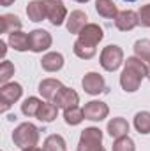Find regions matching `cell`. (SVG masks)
Wrapping results in <instances>:
<instances>
[{
	"mask_svg": "<svg viewBox=\"0 0 150 151\" xmlns=\"http://www.w3.org/2000/svg\"><path fill=\"white\" fill-rule=\"evenodd\" d=\"M101 151H104V150H101Z\"/></svg>",
	"mask_w": 150,
	"mask_h": 151,
	"instance_id": "cell-36",
	"label": "cell"
},
{
	"mask_svg": "<svg viewBox=\"0 0 150 151\" xmlns=\"http://www.w3.org/2000/svg\"><path fill=\"white\" fill-rule=\"evenodd\" d=\"M78 35L79 37L74 42V47H73L74 49V55L78 58H81V60L94 58V55L97 51V44L104 37L103 28L99 25H95V23H88Z\"/></svg>",
	"mask_w": 150,
	"mask_h": 151,
	"instance_id": "cell-1",
	"label": "cell"
},
{
	"mask_svg": "<svg viewBox=\"0 0 150 151\" xmlns=\"http://www.w3.org/2000/svg\"><path fill=\"white\" fill-rule=\"evenodd\" d=\"M12 141L18 148L27 150L32 146H37L39 142V128L32 123H21L14 132H12Z\"/></svg>",
	"mask_w": 150,
	"mask_h": 151,
	"instance_id": "cell-3",
	"label": "cell"
},
{
	"mask_svg": "<svg viewBox=\"0 0 150 151\" xmlns=\"http://www.w3.org/2000/svg\"><path fill=\"white\" fill-rule=\"evenodd\" d=\"M12 2H14V0H0V4H2L4 7H9V5H11Z\"/></svg>",
	"mask_w": 150,
	"mask_h": 151,
	"instance_id": "cell-31",
	"label": "cell"
},
{
	"mask_svg": "<svg viewBox=\"0 0 150 151\" xmlns=\"http://www.w3.org/2000/svg\"><path fill=\"white\" fill-rule=\"evenodd\" d=\"M134 53H136V56L141 58L143 62H150V40L149 39L136 40V44H134Z\"/></svg>",
	"mask_w": 150,
	"mask_h": 151,
	"instance_id": "cell-26",
	"label": "cell"
},
{
	"mask_svg": "<svg viewBox=\"0 0 150 151\" xmlns=\"http://www.w3.org/2000/svg\"><path fill=\"white\" fill-rule=\"evenodd\" d=\"M21 93H23V90H21V84H18V83H5V84H2V88H0V104H2L0 106V113H5L14 102H18Z\"/></svg>",
	"mask_w": 150,
	"mask_h": 151,
	"instance_id": "cell-6",
	"label": "cell"
},
{
	"mask_svg": "<svg viewBox=\"0 0 150 151\" xmlns=\"http://www.w3.org/2000/svg\"><path fill=\"white\" fill-rule=\"evenodd\" d=\"M113 151H134V142L131 137H120V139H115V144H113Z\"/></svg>",
	"mask_w": 150,
	"mask_h": 151,
	"instance_id": "cell-28",
	"label": "cell"
},
{
	"mask_svg": "<svg viewBox=\"0 0 150 151\" xmlns=\"http://www.w3.org/2000/svg\"><path fill=\"white\" fill-rule=\"evenodd\" d=\"M23 151H44V150H41L37 146H32V148H27V150H23Z\"/></svg>",
	"mask_w": 150,
	"mask_h": 151,
	"instance_id": "cell-32",
	"label": "cell"
},
{
	"mask_svg": "<svg viewBox=\"0 0 150 151\" xmlns=\"http://www.w3.org/2000/svg\"><path fill=\"white\" fill-rule=\"evenodd\" d=\"M60 88H62V83H60L58 79H44V81H41V84H39V93H41L46 100H53Z\"/></svg>",
	"mask_w": 150,
	"mask_h": 151,
	"instance_id": "cell-15",
	"label": "cell"
},
{
	"mask_svg": "<svg viewBox=\"0 0 150 151\" xmlns=\"http://www.w3.org/2000/svg\"><path fill=\"white\" fill-rule=\"evenodd\" d=\"M42 2L46 7V18L50 19V23L55 27H60L67 16L66 5L62 4V0H42Z\"/></svg>",
	"mask_w": 150,
	"mask_h": 151,
	"instance_id": "cell-7",
	"label": "cell"
},
{
	"mask_svg": "<svg viewBox=\"0 0 150 151\" xmlns=\"http://www.w3.org/2000/svg\"><path fill=\"white\" fill-rule=\"evenodd\" d=\"M147 77H149V79H150V67H149V74H147Z\"/></svg>",
	"mask_w": 150,
	"mask_h": 151,
	"instance_id": "cell-34",
	"label": "cell"
},
{
	"mask_svg": "<svg viewBox=\"0 0 150 151\" xmlns=\"http://www.w3.org/2000/svg\"><path fill=\"white\" fill-rule=\"evenodd\" d=\"M138 16H140V23H141L143 27H149L150 28V4L143 5V7L140 9Z\"/></svg>",
	"mask_w": 150,
	"mask_h": 151,
	"instance_id": "cell-29",
	"label": "cell"
},
{
	"mask_svg": "<svg viewBox=\"0 0 150 151\" xmlns=\"http://www.w3.org/2000/svg\"><path fill=\"white\" fill-rule=\"evenodd\" d=\"M125 2H134V0H125Z\"/></svg>",
	"mask_w": 150,
	"mask_h": 151,
	"instance_id": "cell-35",
	"label": "cell"
},
{
	"mask_svg": "<svg viewBox=\"0 0 150 151\" xmlns=\"http://www.w3.org/2000/svg\"><path fill=\"white\" fill-rule=\"evenodd\" d=\"M21 28V19L14 14H2L0 16V32L2 34H12Z\"/></svg>",
	"mask_w": 150,
	"mask_h": 151,
	"instance_id": "cell-17",
	"label": "cell"
},
{
	"mask_svg": "<svg viewBox=\"0 0 150 151\" xmlns=\"http://www.w3.org/2000/svg\"><path fill=\"white\" fill-rule=\"evenodd\" d=\"M138 25H140V16L134 11H122L115 18V27L120 32H129V30H133Z\"/></svg>",
	"mask_w": 150,
	"mask_h": 151,
	"instance_id": "cell-12",
	"label": "cell"
},
{
	"mask_svg": "<svg viewBox=\"0 0 150 151\" xmlns=\"http://www.w3.org/2000/svg\"><path fill=\"white\" fill-rule=\"evenodd\" d=\"M5 53H7V47H5V42H0V56L4 58V56H5Z\"/></svg>",
	"mask_w": 150,
	"mask_h": 151,
	"instance_id": "cell-30",
	"label": "cell"
},
{
	"mask_svg": "<svg viewBox=\"0 0 150 151\" xmlns=\"http://www.w3.org/2000/svg\"><path fill=\"white\" fill-rule=\"evenodd\" d=\"M41 67L46 72H57L64 67V56L60 53H48L41 60Z\"/></svg>",
	"mask_w": 150,
	"mask_h": 151,
	"instance_id": "cell-13",
	"label": "cell"
},
{
	"mask_svg": "<svg viewBox=\"0 0 150 151\" xmlns=\"http://www.w3.org/2000/svg\"><path fill=\"white\" fill-rule=\"evenodd\" d=\"M9 44H11V47L16 49V51H27V49H30L28 35L23 34V32H20V30L9 34Z\"/></svg>",
	"mask_w": 150,
	"mask_h": 151,
	"instance_id": "cell-20",
	"label": "cell"
},
{
	"mask_svg": "<svg viewBox=\"0 0 150 151\" xmlns=\"http://www.w3.org/2000/svg\"><path fill=\"white\" fill-rule=\"evenodd\" d=\"M87 14L83 12V11H73L71 12V16H69V19H67V30L71 32V34H79L88 23H87Z\"/></svg>",
	"mask_w": 150,
	"mask_h": 151,
	"instance_id": "cell-14",
	"label": "cell"
},
{
	"mask_svg": "<svg viewBox=\"0 0 150 151\" xmlns=\"http://www.w3.org/2000/svg\"><path fill=\"white\" fill-rule=\"evenodd\" d=\"M28 42H30V51L42 53L51 46V35L46 30H34L28 34Z\"/></svg>",
	"mask_w": 150,
	"mask_h": 151,
	"instance_id": "cell-9",
	"label": "cell"
},
{
	"mask_svg": "<svg viewBox=\"0 0 150 151\" xmlns=\"http://www.w3.org/2000/svg\"><path fill=\"white\" fill-rule=\"evenodd\" d=\"M64 119H66L67 125H79L85 119L83 109H79L78 106L76 107H71V109H66L64 111Z\"/></svg>",
	"mask_w": 150,
	"mask_h": 151,
	"instance_id": "cell-24",
	"label": "cell"
},
{
	"mask_svg": "<svg viewBox=\"0 0 150 151\" xmlns=\"http://www.w3.org/2000/svg\"><path fill=\"white\" fill-rule=\"evenodd\" d=\"M95 11L99 12V16L106 18V19H115L118 16L117 5L113 4V0H95Z\"/></svg>",
	"mask_w": 150,
	"mask_h": 151,
	"instance_id": "cell-18",
	"label": "cell"
},
{
	"mask_svg": "<svg viewBox=\"0 0 150 151\" xmlns=\"http://www.w3.org/2000/svg\"><path fill=\"white\" fill-rule=\"evenodd\" d=\"M101 142H103V132L99 128H95V127L85 128L79 137L78 151H101L103 150Z\"/></svg>",
	"mask_w": 150,
	"mask_h": 151,
	"instance_id": "cell-5",
	"label": "cell"
},
{
	"mask_svg": "<svg viewBox=\"0 0 150 151\" xmlns=\"http://www.w3.org/2000/svg\"><path fill=\"white\" fill-rule=\"evenodd\" d=\"M127 132H129V123L124 118H113L111 121L108 123V134L111 135L113 139L125 137Z\"/></svg>",
	"mask_w": 150,
	"mask_h": 151,
	"instance_id": "cell-16",
	"label": "cell"
},
{
	"mask_svg": "<svg viewBox=\"0 0 150 151\" xmlns=\"http://www.w3.org/2000/svg\"><path fill=\"white\" fill-rule=\"evenodd\" d=\"M41 100L37 97H28L23 104H21V113L25 116H37L39 113V107H41Z\"/></svg>",
	"mask_w": 150,
	"mask_h": 151,
	"instance_id": "cell-25",
	"label": "cell"
},
{
	"mask_svg": "<svg viewBox=\"0 0 150 151\" xmlns=\"http://www.w3.org/2000/svg\"><path fill=\"white\" fill-rule=\"evenodd\" d=\"M134 127L140 134H150V113L141 111L134 116Z\"/></svg>",
	"mask_w": 150,
	"mask_h": 151,
	"instance_id": "cell-23",
	"label": "cell"
},
{
	"mask_svg": "<svg viewBox=\"0 0 150 151\" xmlns=\"http://www.w3.org/2000/svg\"><path fill=\"white\" fill-rule=\"evenodd\" d=\"M76 2H79V4H83V2H88V0H76Z\"/></svg>",
	"mask_w": 150,
	"mask_h": 151,
	"instance_id": "cell-33",
	"label": "cell"
},
{
	"mask_svg": "<svg viewBox=\"0 0 150 151\" xmlns=\"http://www.w3.org/2000/svg\"><path fill=\"white\" fill-rule=\"evenodd\" d=\"M58 114V107L55 104H50V102H42L41 107H39V113H37V119L44 121V123H50L57 118Z\"/></svg>",
	"mask_w": 150,
	"mask_h": 151,
	"instance_id": "cell-21",
	"label": "cell"
},
{
	"mask_svg": "<svg viewBox=\"0 0 150 151\" xmlns=\"http://www.w3.org/2000/svg\"><path fill=\"white\" fill-rule=\"evenodd\" d=\"M108 113H110L108 106L104 102H99V100H92L83 107L85 119H90V121H101L108 116Z\"/></svg>",
	"mask_w": 150,
	"mask_h": 151,
	"instance_id": "cell-11",
	"label": "cell"
},
{
	"mask_svg": "<svg viewBox=\"0 0 150 151\" xmlns=\"http://www.w3.org/2000/svg\"><path fill=\"white\" fill-rule=\"evenodd\" d=\"M122 63H124V51H122V47H118L115 44H110V46H106L103 49V53H101V67L104 70L113 72Z\"/></svg>",
	"mask_w": 150,
	"mask_h": 151,
	"instance_id": "cell-4",
	"label": "cell"
},
{
	"mask_svg": "<svg viewBox=\"0 0 150 151\" xmlns=\"http://www.w3.org/2000/svg\"><path fill=\"white\" fill-rule=\"evenodd\" d=\"M78 102H79L78 93H76L73 88H66V86H62L58 90V93L55 95V99H53V104L57 107H62L64 111L66 109H71V107H76Z\"/></svg>",
	"mask_w": 150,
	"mask_h": 151,
	"instance_id": "cell-8",
	"label": "cell"
},
{
	"mask_svg": "<svg viewBox=\"0 0 150 151\" xmlns=\"http://www.w3.org/2000/svg\"><path fill=\"white\" fill-rule=\"evenodd\" d=\"M42 150H44V151H66V141H64V137H62V135L53 134V135L46 137Z\"/></svg>",
	"mask_w": 150,
	"mask_h": 151,
	"instance_id": "cell-22",
	"label": "cell"
},
{
	"mask_svg": "<svg viewBox=\"0 0 150 151\" xmlns=\"http://www.w3.org/2000/svg\"><path fill=\"white\" fill-rule=\"evenodd\" d=\"M149 74V67L145 65V62L138 56H131L125 62V67L120 74V86L124 88V91H136L143 81V77Z\"/></svg>",
	"mask_w": 150,
	"mask_h": 151,
	"instance_id": "cell-2",
	"label": "cell"
},
{
	"mask_svg": "<svg viewBox=\"0 0 150 151\" xmlns=\"http://www.w3.org/2000/svg\"><path fill=\"white\" fill-rule=\"evenodd\" d=\"M27 14L32 21H42L46 18V7H44V2L42 0H32L28 5H27Z\"/></svg>",
	"mask_w": 150,
	"mask_h": 151,
	"instance_id": "cell-19",
	"label": "cell"
},
{
	"mask_svg": "<svg viewBox=\"0 0 150 151\" xmlns=\"http://www.w3.org/2000/svg\"><path fill=\"white\" fill-rule=\"evenodd\" d=\"M12 76H14V65H12L9 60H4V62L0 63V83L5 84Z\"/></svg>",
	"mask_w": 150,
	"mask_h": 151,
	"instance_id": "cell-27",
	"label": "cell"
},
{
	"mask_svg": "<svg viewBox=\"0 0 150 151\" xmlns=\"http://www.w3.org/2000/svg\"><path fill=\"white\" fill-rule=\"evenodd\" d=\"M81 86H83V90L88 95H99V93L104 91V86L106 84H104L103 76H99L97 72H88V74H85V77H83Z\"/></svg>",
	"mask_w": 150,
	"mask_h": 151,
	"instance_id": "cell-10",
	"label": "cell"
}]
</instances>
